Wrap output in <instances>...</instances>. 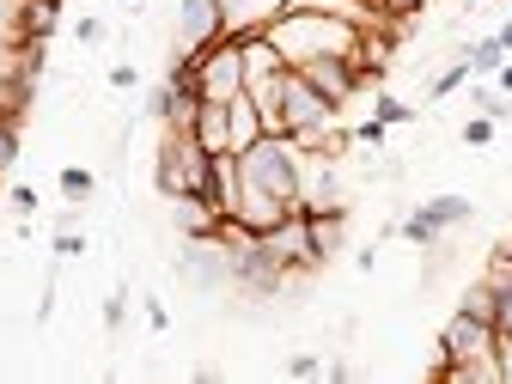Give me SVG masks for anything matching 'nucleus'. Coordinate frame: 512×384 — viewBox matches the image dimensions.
Returning <instances> with one entry per match:
<instances>
[{"mask_svg":"<svg viewBox=\"0 0 512 384\" xmlns=\"http://www.w3.org/2000/svg\"><path fill=\"white\" fill-rule=\"evenodd\" d=\"M269 37L287 55V68H305L311 55H354L366 31L348 25V19H330V13H281L269 25Z\"/></svg>","mask_w":512,"mask_h":384,"instance_id":"1","label":"nucleus"},{"mask_svg":"<svg viewBox=\"0 0 512 384\" xmlns=\"http://www.w3.org/2000/svg\"><path fill=\"white\" fill-rule=\"evenodd\" d=\"M305 153L293 147V135H256L244 153H238V183L244 189H263V196H281V202H299V165Z\"/></svg>","mask_w":512,"mask_h":384,"instance_id":"2","label":"nucleus"},{"mask_svg":"<svg viewBox=\"0 0 512 384\" xmlns=\"http://www.w3.org/2000/svg\"><path fill=\"white\" fill-rule=\"evenodd\" d=\"M208 147L189 135V128H165V147H159V165H153V183H159V196L177 202V196H202V183H208Z\"/></svg>","mask_w":512,"mask_h":384,"instance_id":"3","label":"nucleus"},{"mask_svg":"<svg viewBox=\"0 0 512 384\" xmlns=\"http://www.w3.org/2000/svg\"><path fill=\"white\" fill-rule=\"evenodd\" d=\"M189 61H196V92L202 98H220V104H232L238 92H244V49L220 31L214 43H202V49H183Z\"/></svg>","mask_w":512,"mask_h":384,"instance_id":"4","label":"nucleus"},{"mask_svg":"<svg viewBox=\"0 0 512 384\" xmlns=\"http://www.w3.org/2000/svg\"><path fill=\"white\" fill-rule=\"evenodd\" d=\"M336 116H342V104H330L299 68L281 74V128H287V135H305V128H330Z\"/></svg>","mask_w":512,"mask_h":384,"instance_id":"5","label":"nucleus"},{"mask_svg":"<svg viewBox=\"0 0 512 384\" xmlns=\"http://www.w3.org/2000/svg\"><path fill=\"white\" fill-rule=\"evenodd\" d=\"M263 250L275 256L287 275H299V269H324V256H317V244H311V220H305V208H293L287 220H275V226L263 232Z\"/></svg>","mask_w":512,"mask_h":384,"instance_id":"6","label":"nucleus"},{"mask_svg":"<svg viewBox=\"0 0 512 384\" xmlns=\"http://www.w3.org/2000/svg\"><path fill=\"white\" fill-rule=\"evenodd\" d=\"M494 324L470 311H452V324L439 330V366H464V360H488L494 354Z\"/></svg>","mask_w":512,"mask_h":384,"instance_id":"7","label":"nucleus"},{"mask_svg":"<svg viewBox=\"0 0 512 384\" xmlns=\"http://www.w3.org/2000/svg\"><path fill=\"white\" fill-rule=\"evenodd\" d=\"M458 220H470V196H433V202H421V208L403 220V238H409V244H433L445 226H458Z\"/></svg>","mask_w":512,"mask_h":384,"instance_id":"8","label":"nucleus"},{"mask_svg":"<svg viewBox=\"0 0 512 384\" xmlns=\"http://www.w3.org/2000/svg\"><path fill=\"white\" fill-rule=\"evenodd\" d=\"M299 74H305L317 92H324L330 104H348V98L360 92V74H354V61H348V55H311Z\"/></svg>","mask_w":512,"mask_h":384,"instance_id":"9","label":"nucleus"},{"mask_svg":"<svg viewBox=\"0 0 512 384\" xmlns=\"http://www.w3.org/2000/svg\"><path fill=\"white\" fill-rule=\"evenodd\" d=\"M189 135H196L208 153H232V110L220 98H202L196 104V122H189Z\"/></svg>","mask_w":512,"mask_h":384,"instance_id":"10","label":"nucleus"},{"mask_svg":"<svg viewBox=\"0 0 512 384\" xmlns=\"http://www.w3.org/2000/svg\"><path fill=\"white\" fill-rule=\"evenodd\" d=\"M55 25H61V0H13L7 37H43V43H49Z\"/></svg>","mask_w":512,"mask_h":384,"instance_id":"11","label":"nucleus"},{"mask_svg":"<svg viewBox=\"0 0 512 384\" xmlns=\"http://www.w3.org/2000/svg\"><path fill=\"white\" fill-rule=\"evenodd\" d=\"M226 31L220 19V0H183V49H202Z\"/></svg>","mask_w":512,"mask_h":384,"instance_id":"12","label":"nucleus"},{"mask_svg":"<svg viewBox=\"0 0 512 384\" xmlns=\"http://www.w3.org/2000/svg\"><path fill=\"white\" fill-rule=\"evenodd\" d=\"M171 220H177L183 238H214V226H220L226 214H214L202 196H177V202H171Z\"/></svg>","mask_w":512,"mask_h":384,"instance_id":"13","label":"nucleus"},{"mask_svg":"<svg viewBox=\"0 0 512 384\" xmlns=\"http://www.w3.org/2000/svg\"><path fill=\"white\" fill-rule=\"evenodd\" d=\"M287 0H220V19L226 31H244V25H275Z\"/></svg>","mask_w":512,"mask_h":384,"instance_id":"14","label":"nucleus"},{"mask_svg":"<svg viewBox=\"0 0 512 384\" xmlns=\"http://www.w3.org/2000/svg\"><path fill=\"white\" fill-rule=\"evenodd\" d=\"M305 220H311V244H317V256H330L342 250V220H348V208H305Z\"/></svg>","mask_w":512,"mask_h":384,"instance_id":"15","label":"nucleus"},{"mask_svg":"<svg viewBox=\"0 0 512 384\" xmlns=\"http://www.w3.org/2000/svg\"><path fill=\"white\" fill-rule=\"evenodd\" d=\"M226 110H232V153H244L256 135H263V110H256V98H250V92H238Z\"/></svg>","mask_w":512,"mask_h":384,"instance_id":"16","label":"nucleus"},{"mask_svg":"<svg viewBox=\"0 0 512 384\" xmlns=\"http://www.w3.org/2000/svg\"><path fill=\"white\" fill-rule=\"evenodd\" d=\"M31 98H37V86H25V80H13V74H0V122H25Z\"/></svg>","mask_w":512,"mask_h":384,"instance_id":"17","label":"nucleus"},{"mask_svg":"<svg viewBox=\"0 0 512 384\" xmlns=\"http://www.w3.org/2000/svg\"><path fill=\"white\" fill-rule=\"evenodd\" d=\"M464 61H470V74H500V68H506V49H500V37H488V43H476Z\"/></svg>","mask_w":512,"mask_h":384,"instance_id":"18","label":"nucleus"},{"mask_svg":"<svg viewBox=\"0 0 512 384\" xmlns=\"http://www.w3.org/2000/svg\"><path fill=\"white\" fill-rule=\"evenodd\" d=\"M92 189H98V183H92V171H80V165L61 171V196H68V202H86Z\"/></svg>","mask_w":512,"mask_h":384,"instance_id":"19","label":"nucleus"},{"mask_svg":"<svg viewBox=\"0 0 512 384\" xmlns=\"http://www.w3.org/2000/svg\"><path fill=\"white\" fill-rule=\"evenodd\" d=\"M494 305H500V299H494V287H482V281H476V287L464 293V305H458V311H470V317H488V324H494Z\"/></svg>","mask_w":512,"mask_h":384,"instance_id":"20","label":"nucleus"},{"mask_svg":"<svg viewBox=\"0 0 512 384\" xmlns=\"http://www.w3.org/2000/svg\"><path fill=\"white\" fill-rule=\"evenodd\" d=\"M19 159V122H0V171Z\"/></svg>","mask_w":512,"mask_h":384,"instance_id":"21","label":"nucleus"},{"mask_svg":"<svg viewBox=\"0 0 512 384\" xmlns=\"http://www.w3.org/2000/svg\"><path fill=\"white\" fill-rule=\"evenodd\" d=\"M464 141H470V147H488V141H494V116H470V122H464Z\"/></svg>","mask_w":512,"mask_h":384,"instance_id":"22","label":"nucleus"},{"mask_svg":"<svg viewBox=\"0 0 512 384\" xmlns=\"http://www.w3.org/2000/svg\"><path fill=\"white\" fill-rule=\"evenodd\" d=\"M494 372L500 384H512V336H494Z\"/></svg>","mask_w":512,"mask_h":384,"instance_id":"23","label":"nucleus"},{"mask_svg":"<svg viewBox=\"0 0 512 384\" xmlns=\"http://www.w3.org/2000/svg\"><path fill=\"white\" fill-rule=\"evenodd\" d=\"M372 116H378L384 128H391V122H409L415 110H409V104H397V98H378V110H372Z\"/></svg>","mask_w":512,"mask_h":384,"instance_id":"24","label":"nucleus"},{"mask_svg":"<svg viewBox=\"0 0 512 384\" xmlns=\"http://www.w3.org/2000/svg\"><path fill=\"white\" fill-rule=\"evenodd\" d=\"M287 378H324V360H317V354H299V360H287Z\"/></svg>","mask_w":512,"mask_h":384,"instance_id":"25","label":"nucleus"},{"mask_svg":"<svg viewBox=\"0 0 512 384\" xmlns=\"http://www.w3.org/2000/svg\"><path fill=\"white\" fill-rule=\"evenodd\" d=\"M378 7H384V13H397V19H415L427 0H378Z\"/></svg>","mask_w":512,"mask_h":384,"instance_id":"26","label":"nucleus"},{"mask_svg":"<svg viewBox=\"0 0 512 384\" xmlns=\"http://www.w3.org/2000/svg\"><path fill=\"white\" fill-rule=\"evenodd\" d=\"M494 330L512 336V293H500V305H494Z\"/></svg>","mask_w":512,"mask_h":384,"instance_id":"27","label":"nucleus"},{"mask_svg":"<svg viewBox=\"0 0 512 384\" xmlns=\"http://www.w3.org/2000/svg\"><path fill=\"white\" fill-rule=\"evenodd\" d=\"M110 86L128 92V86H135V68H128V61H116V68H110Z\"/></svg>","mask_w":512,"mask_h":384,"instance_id":"28","label":"nucleus"},{"mask_svg":"<svg viewBox=\"0 0 512 384\" xmlns=\"http://www.w3.org/2000/svg\"><path fill=\"white\" fill-rule=\"evenodd\" d=\"M354 141H366V147H378V141H384V122H378V116H372V122H366V128H354Z\"/></svg>","mask_w":512,"mask_h":384,"instance_id":"29","label":"nucleus"},{"mask_svg":"<svg viewBox=\"0 0 512 384\" xmlns=\"http://www.w3.org/2000/svg\"><path fill=\"white\" fill-rule=\"evenodd\" d=\"M55 250H61V256H80V250H86V238H80V232H61V238H55Z\"/></svg>","mask_w":512,"mask_h":384,"instance_id":"30","label":"nucleus"},{"mask_svg":"<svg viewBox=\"0 0 512 384\" xmlns=\"http://www.w3.org/2000/svg\"><path fill=\"white\" fill-rule=\"evenodd\" d=\"M13 208L19 214H37V189H13Z\"/></svg>","mask_w":512,"mask_h":384,"instance_id":"31","label":"nucleus"},{"mask_svg":"<svg viewBox=\"0 0 512 384\" xmlns=\"http://www.w3.org/2000/svg\"><path fill=\"white\" fill-rule=\"evenodd\" d=\"M494 80H500V86H506V92H512V68H500V74H494Z\"/></svg>","mask_w":512,"mask_h":384,"instance_id":"32","label":"nucleus"},{"mask_svg":"<svg viewBox=\"0 0 512 384\" xmlns=\"http://www.w3.org/2000/svg\"><path fill=\"white\" fill-rule=\"evenodd\" d=\"M500 49H512V25H500Z\"/></svg>","mask_w":512,"mask_h":384,"instance_id":"33","label":"nucleus"},{"mask_svg":"<svg viewBox=\"0 0 512 384\" xmlns=\"http://www.w3.org/2000/svg\"><path fill=\"white\" fill-rule=\"evenodd\" d=\"M427 7H433V0H427Z\"/></svg>","mask_w":512,"mask_h":384,"instance_id":"34","label":"nucleus"}]
</instances>
